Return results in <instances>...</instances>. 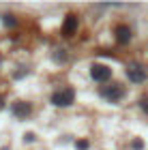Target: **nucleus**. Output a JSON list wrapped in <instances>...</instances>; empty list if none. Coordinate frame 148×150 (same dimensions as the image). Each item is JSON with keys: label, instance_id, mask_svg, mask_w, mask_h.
Returning <instances> with one entry per match:
<instances>
[{"label": "nucleus", "instance_id": "1a4fd4ad", "mask_svg": "<svg viewBox=\"0 0 148 150\" xmlns=\"http://www.w3.org/2000/svg\"><path fill=\"white\" fill-rule=\"evenodd\" d=\"M140 107L148 114V97H142V99H140Z\"/></svg>", "mask_w": 148, "mask_h": 150}, {"label": "nucleus", "instance_id": "f8f14e48", "mask_svg": "<svg viewBox=\"0 0 148 150\" xmlns=\"http://www.w3.org/2000/svg\"><path fill=\"white\" fill-rule=\"evenodd\" d=\"M133 148H135V150H142V142L135 139V142H133Z\"/></svg>", "mask_w": 148, "mask_h": 150}, {"label": "nucleus", "instance_id": "f03ea898", "mask_svg": "<svg viewBox=\"0 0 148 150\" xmlns=\"http://www.w3.org/2000/svg\"><path fill=\"white\" fill-rule=\"evenodd\" d=\"M127 77L133 84H142V81H146V69L140 62H131L127 67Z\"/></svg>", "mask_w": 148, "mask_h": 150}, {"label": "nucleus", "instance_id": "7ed1b4c3", "mask_svg": "<svg viewBox=\"0 0 148 150\" xmlns=\"http://www.w3.org/2000/svg\"><path fill=\"white\" fill-rule=\"evenodd\" d=\"M101 97L107 99V101H120L125 97V88L120 84H110V86H103L101 88Z\"/></svg>", "mask_w": 148, "mask_h": 150}, {"label": "nucleus", "instance_id": "39448f33", "mask_svg": "<svg viewBox=\"0 0 148 150\" xmlns=\"http://www.w3.org/2000/svg\"><path fill=\"white\" fill-rule=\"evenodd\" d=\"M77 32V15L75 13H69L64 19V24H62V35L64 37H73Z\"/></svg>", "mask_w": 148, "mask_h": 150}, {"label": "nucleus", "instance_id": "ddd939ff", "mask_svg": "<svg viewBox=\"0 0 148 150\" xmlns=\"http://www.w3.org/2000/svg\"><path fill=\"white\" fill-rule=\"evenodd\" d=\"M0 107H2V97H0Z\"/></svg>", "mask_w": 148, "mask_h": 150}, {"label": "nucleus", "instance_id": "20e7f679", "mask_svg": "<svg viewBox=\"0 0 148 150\" xmlns=\"http://www.w3.org/2000/svg\"><path fill=\"white\" fill-rule=\"evenodd\" d=\"M90 77L95 81H107L112 77V69L105 64H92L90 67Z\"/></svg>", "mask_w": 148, "mask_h": 150}, {"label": "nucleus", "instance_id": "6e6552de", "mask_svg": "<svg viewBox=\"0 0 148 150\" xmlns=\"http://www.w3.org/2000/svg\"><path fill=\"white\" fill-rule=\"evenodd\" d=\"M54 60H56V62H64V60H67L64 50H60V54H54Z\"/></svg>", "mask_w": 148, "mask_h": 150}, {"label": "nucleus", "instance_id": "0eeeda50", "mask_svg": "<svg viewBox=\"0 0 148 150\" xmlns=\"http://www.w3.org/2000/svg\"><path fill=\"white\" fill-rule=\"evenodd\" d=\"M13 114L17 116V118H26V116L30 114V103H24V101H17V103H13Z\"/></svg>", "mask_w": 148, "mask_h": 150}, {"label": "nucleus", "instance_id": "f257e3e1", "mask_svg": "<svg viewBox=\"0 0 148 150\" xmlns=\"http://www.w3.org/2000/svg\"><path fill=\"white\" fill-rule=\"evenodd\" d=\"M73 101H75V90L73 88H62V90H56L52 94V103L56 107H69Z\"/></svg>", "mask_w": 148, "mask_h": 150}, {"label": "nucleus", "instance_id": "9d476101", "mask_svg": "<svg viewBox=\"0 0 148 150\" xmlns=\"http://www.w3.org/2000/svg\"><path fill=\"white\" fill-rule=\"evenodd\" d=\"M4 24H6V26H15V19H13V15H4Z\"/></svg>", "mask_w": 148, "mask_h": 150}, {"label": "nucleus", "instance_id": "9b49d317", "mask_svg": "<svg viewBox=\"0 0 148 150\" xmlns=\"http://www.w3.org/2000/svg\"><path fill=\"white\" fill-rule=\"evenodd\" d=\"M77 148L79 150H88V142H77Z\"/></svg>", "mask_w": 148, "mask_h": 150}, {"label": "nucleus", "instance_id": "423d86ee", "mask_svg": "<svg viewBox=\"0 0 148 150\" xmlns=\"http://www.w3.org/2000/svg\"><path fill=\"white\" fill-rule=\"evenodd\" d=\"M116 41L120 45H127L131 41V28H129V26H125V24L116 26Z\"/></svg>", "mask_w": 148, "mask_h": 150}]
</instances>
